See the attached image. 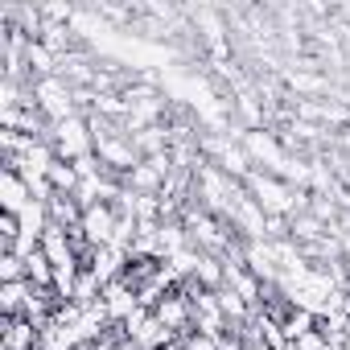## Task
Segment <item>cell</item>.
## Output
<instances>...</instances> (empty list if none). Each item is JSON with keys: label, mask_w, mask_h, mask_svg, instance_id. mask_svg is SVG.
Segmentation results:
<instances>
[{"label": "cell", "mask_w": 350, "mask_h": 350, "mask_svg": "<svg viewBox=\"0 0 350 350\" xmlns=\"http://www.w3.org/2000/svg\"><path fill=\"white\" fill-rule=\"evenodd\" d=\"M0 280L13 284V280H25V256L17 252H5V260H0Z\"/></svg>", "instance_id": "cell-3"}, {"label": "cell", "mask_w": 350, "mask_h": 350, "mask_svg": "<svg viewBox=\"0 0 350 350\" xmlns=\"http://www.w3.org/2000/svg\"><path fill=\"white\" fill-rule=\"evenodd\" d=\"M0 202H5V215H21V211L33 202V190H29V182L21 178V173L5 169V182H0Z\"/></svg>", "instance_id": "cell-2"}, {"label": "cell", "mask_w": 350, "mask_h": 350, "mask_svg": "<svg viewBox=\"0 0 350 350\" xmlns=\"http://www.w3.org/2000/svg\"><path fill=\"white\" fill-rule=\"evenodd\" d=\"M182 342H186V350H219V342H223V338H211V334H198V329H190Z\"/></svg>", "instance_id": "cell-4"}, {"label": "cell", "mask_w": 350, "mask_h": 350, "mask_svg": "<svg viewBox=\"0 0 350 350\" xmlns=\"http://www.w3.org/2000/svg\"><path fill=\"white\" fill-rule=\"evenodd\" d=\"M46 140L54 144L58 161L66 157V161L75 165V161H83V157H95V132H91V120H83V116H70V120H62V124H50Z\"/></svg>", "instance_id": "cell-1"}, {"label": "cell", "mask_w": 350, "mask_h": 350, "mask_svg": "<svg viewBox=\"0 0 350 350\" xmlns=\"http://www.w3.org/2000/svg\"><path fill=\"white\" fill-rule=\"evenodd\" d=\"M165 350H186V342H182V338H173V342H169Z\"/></svg>", "instance_id": "cell-5"}, {"label": "cell", "mask_w": 350, "mask_h": 350, "mask_svg": "<svg viewBox=\"0 0 350 350\" xmlns=\"http://www.w3.org/2000/svg\"><path fill=\"white\" fill-rule=\"evenodd\" d=\"M252 350H272V346H268V342H256V346H252Z\"/></svg>", "instance_id": "cell-6"}]
</instances>
